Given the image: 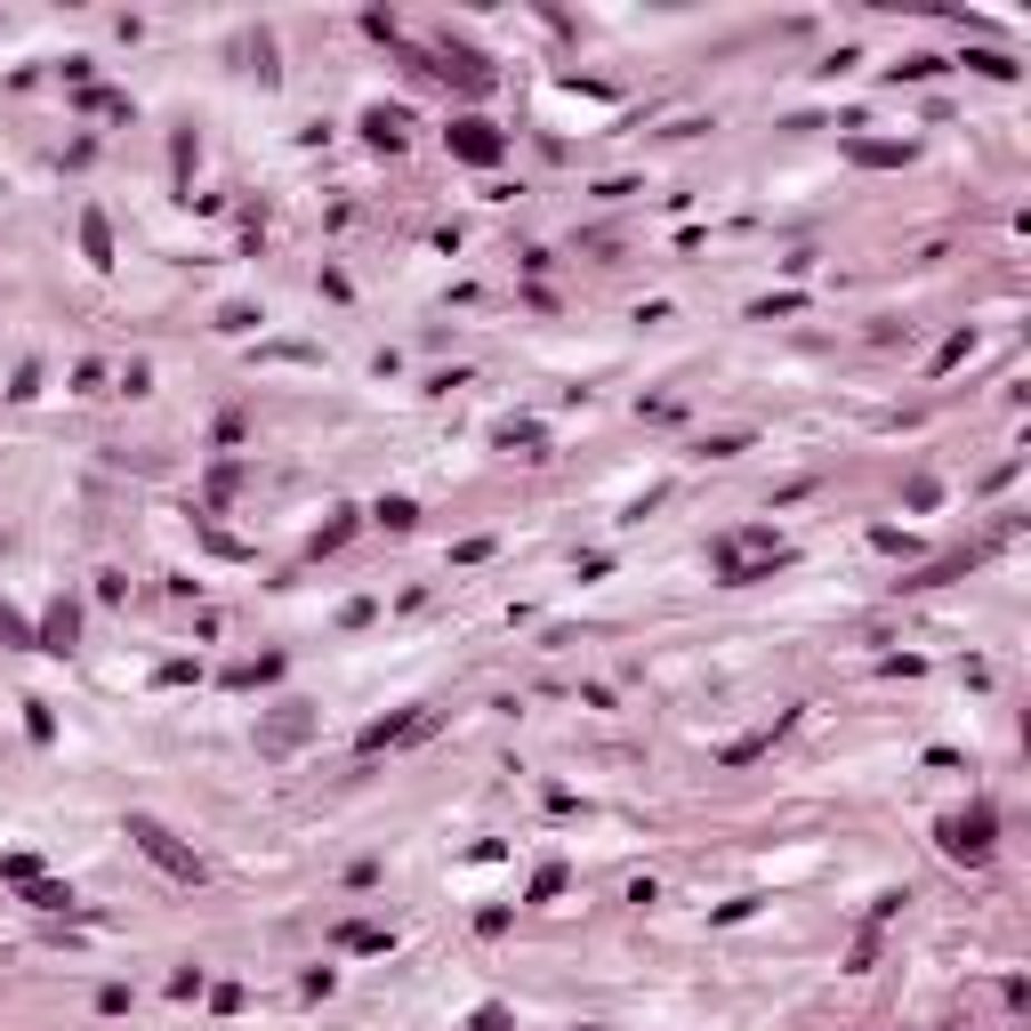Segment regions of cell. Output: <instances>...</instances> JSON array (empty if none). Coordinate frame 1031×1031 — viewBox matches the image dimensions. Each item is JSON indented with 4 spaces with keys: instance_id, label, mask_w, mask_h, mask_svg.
I'll list each match as a JSON object with an SVG mask.
<instances>
[{
    "instance_id": "6da1fadb",
    "label": "cell",
    "mask_w": 1031,
    "mask_h": 1031,
    "mask_svg": "<svg viewBox=\"0 0 1031 1031\" xmlns=\"http://www.w3.org/2000/svg\"><path fill=\"white\" fill-rule=\"evenodd\" d=\"M782 557H789V548H782L774 532H734V540H717V572H726V580H749L758 564H782Z\"/></svg>"
},
{
    "instance_id": "7a4b0ae2",
    "label": "cell",
    "mask_w": 1031,
    "mask_h": 1031,
    "mask_svg": "<svg viewBox=\"0 0 1031 1031\" xmlns=\"http://www.w3.org/2000/svg\"><path fill=\"white\" fill-rule=\"evenodd\" d=\"M129 838H137V846H146V854H154V863H161L169 878H186V886L202 878V863H194V854H186L178 838H169V831H161V822H154V814H129Z\"/></svg>"
},
{
    "instance_id": "3957f363",
    "label": "cell",
    "mask_w": 1031,
    "mask_h": 1031,
    "mask_svg": "<svg viewBox=\"0 0 1031 1031\" xmlns=\"http://www.w3.org/2000/svg\"><path fill=\"white\" fill-rule=\"evenodd\" d=\"M943 846L959 854V863H983V854H991V806H975V814L943 822Z\"/></svg>"
},
{
    "instance_id": "277c9868",
    "label": "cell",
    "mask_w": 1031,
    "mask_h": 1031,
    "mask_svg": "<svg viewBox=\"0 0 1031 1031\" xmlns=\"http://www.w3.org/2000/svg\"><path fill=\"white\" fill-rule=\"evenodd\" d=\"M420 726H428L420 709H403V717H380V726H363V742H355V749H363V758H380V749H395V742H411V734H420Z\"/></svg>"
},
{
    "instance_id": "5b68a950",
    "label": "cell",
    "mask_w": 1031,
    "mask_h": 1031,
    "mask_svg": "<svg viewBox=\"0 0 1031 1031\" xmlns=\"http://www.w3.org/2000/svg\"><path fill=\"white\" fill-rule=\"evenodd\" d=\"M452 154L460 161H500V129L492 121H452Z\"/></svg>"
},
{
    "instance_id": "8992f818",
    "label": "cell",
    "mask_w": 1031,
    "mask_h": 1031,
    "mask_svg": "<svg viewBox=\"0 0 1031 1031\" xmlns=\"http://www.w3.org/2000/svg\"><path fill=\"white\" fill-rule=\"evenodd\" d=\"M73 605H49V621H41V652H73Z\"/></svg>"
},
{
    "instance_id": "52a82bcc",
    "label": "cell",
    "mask_w": 1031,
    "mask_h": 1031,
    "mask_svg": "<svg viewBox=\"0 0 1031 1031\" xmlns=\"http://www.w3.org/2000/svg\"><path fill=\"white\" fill-rule=\"evenodd\" d=\"M81 251H89V266H114V243H106V218H81Z\"/></svg>"
},
{
    "instance_id": "ba28073f",
    "label": "cell",
    "mask_w": 1031,
    "mask_h": 1031,
    "mask_svg": "<svg viewBox=\"0 0 1031 1031\" xmlns=\"http://www.w3.org/2000/svg\"><path fill=\"white\" fill-rule=\"evenodd\" d=\"M306 734V709H283V717H274V726H266V749H291Z\"/></svg>"
},
{
    "instance_id": "9c48e42d",
    "label": "cell",
    "mask_w": 1031,
    "mask_h": 1031,
    "mask_svg": "<svg viewBox=\"0 0 1031 1031\" xmlns=\"http://www.w3.org/2000/svg\"><path fill=\"white\" fill-rule=\"evenodd\" d=\"M338 943H347V951H387L395 935H387V926H338Z\"/></svg>"
},
{
    "instance_id": "30bf717a",
    "label": "cell",
    "mask_w": 1031,
    "mask_h": 1031,
    "mask_svg": "<svg viewBox=\"0 0 1031 1031\" xmlns=\"http://www.w3.org/2000/svg\"><path fill=\"white\" fill-rule=\"evenodd\" d=\"M854 161H911V146H871V137H854Z\"/></svg>"
},
{
    "instance_id": "8fae6325",
    "label": "cell",
    "mask_w": 1031,
    "mask_h": 1031,
    "mask_svg": "<svg viewBox=\"0 0 1031 1031\" xmlns=\"http://www.w3.org/2000/svg\"><path fill=\"white\" fill-rule=\"evenodd\" d=\"M411 516H420L411 500H380V524H387V532H411Z\"/></svg>"
},
{
    "instance_id": "7c38bea8",
    "label": "cell",
    "mask_w": 1031,
    "mask_h": 1031,
    "mask_svg": "<svg viewBox=\"0 0 1031 1031\" xmlns=\"http://www.w3.org/2000/svg\"><path fill=\"white\" fill-rule=\"evenodd\" d=\"M0 637H9V645H41V637H32V629L17 621V612H9V605H0Z\"/></svg>"
}]
</instances>
